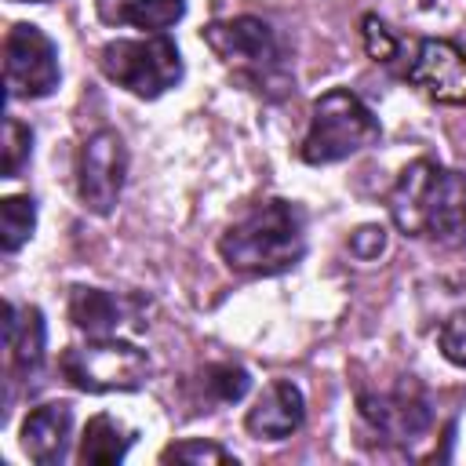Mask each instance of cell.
<instances>
[{"instance_id": "30bf717a", "label": "cell", "mask_w": 466, "mask_h": 466, "mask_svg": "<svg viewBox=\"0 0 466 466\" xmlns=\"http://www.w3.org/2000/svg\"><path fill=\"white\" fill-rule=\"evenodd\" d=\"M404 76L441 106H466V51L451 40L426 36L415 44Z\"/></svg>"}, {"instance_id": "cb8c5ba5", "label": "cell", "mask_w": 466, "mask_h": 466, "mask_svg": "<svg viewBox=\"0 0 466 466\" xmlns=\"http://www.w3.org/2000/svg\"><path fill=\"white\" fill-rule=\"evenodd\" d=\"M25 4H44V0H25Z\"/></svg>"}, {"instance_id": "7c38bea8", "label": "cell", "mask_w": 466, "mask_h": 466, "mask_svg": "<svg viewBox=\"0 0 466 466\" xmlns=\"http://www.w3.org/2000/svg\"><path fill=\"white\" fill-rule=\"evenodd\" d=\"M69 433H73V408L62 400L40 404L22 419V451L36 466H55L66 459Z\"/></svg>"}, {"instance_id": "277c9868", "label": "cell", "mask_w": 466, "mask_h": 466, "mask_svg": "<svg viewBox=\"0 0 466 466\" xmlns=\"http://www.w3.org/2000/svg\"><path fill=\"white\" fill-rule=\"evenodd\" d=\"M58 371L66 375L69 386L84 393H127L149 379L153 364L146 350L113 335H98L95 342L69 346L58 357Z\"/></svg>"}, {"instance_id": "3957f363", "label": "cell", "mask_w": 466, "mask_h": 466, "mask_svg": "<svg viewBox=\"0 0 466 466\" xmlns=\"http://www.w3.org/2000/svg\"><path fill=\"white\" fill-rule=\"evenodd\" d=\"M379 120L375 113L350 91V87H331L313 102L309 127L302 135V160L320 167V164H339L364 146L379 142Z\"/></svg>"}, {"instance_id": "8992f818", "label": "cell", "mask_w": 466, "mask_h": 466, "mask_svg": "<svg viewBox=\"0 0 466 466\" xmlns=\"http://www.w3.org/2000/svg\"><path fill=\"white\" fill-rule=\"evenodd\" d=\"M200 36L237 76L251 80L255 87L284 84V51L269 22L255 15H237L226 22H211Z\"/></svg>"}, {"instance_id": "ac0fdd59", "label": "cell", "mask_w": 466, "mask_h": 466, "mask_svg": "<svg viewBox=\"0 0 466 466\" xmlns=\"http://www.w3.org/2000/svg\"><path fill=\"white\" fill-rule=\"evenodd\" d=\"M251 386V375L240 364H211L200 371V390L208 397V404H237Z\"/></svg>"}, {"instance_id": "5b68a950", "label": "cell", "mask_w": 466, "mask_h": 466, "mask_svg": "<svg viewBox=\"0 0 466 466\" xmlns=\"http://www.w3.org/2000/svg\"><path fill=\"white\" fill-rule=\"evenodd\" d=\"M98 66L116 87L138 98H160L182 80V55L164 33L138 40H109L98 51Z\"/></svg>"}, {"instance_id": "603a6c76", "label": "cell", "mask_w": 466, "mask_h": 466, "mask_svg": "<svg viewBox=\"0 0 466 466\" xmlns=\"http://www.w3.org/2000/svg\"><path fill=\"white\" fill-rule=\"evenodd\" d=\"M382 248H386V229L382 226H360L353 237H350V251L357 255V258H379L382 255Z\"/></svg>"}, {"instance_id": "4fadbf2b", "label": "cell", "mask_w": 466, "mask_h": 466, "mask_svg": "<svg viewBox=\"0 0 466 466\" xmlns=\"http://www.w3.org/2000/svg\"><path fill=\"white\" fill-rule=\"evenodd\" d=\"M4 342H7L15 371L33 375L44 364V346H47L44 313L36 306L18 309L15 302H4Z\"/></svg>"}, {"instance_id": "ffe728a7", "label": "cell", "mask_w": 466, "mask_h": 466, "mask_svg": "<svg viewBox=\"0 0 466 466\" xmlns=\"http://www.w3.org/2000/svg\"><path fill=\"white\" fill-rule=\"evenodd\" d=\"M160 462H237L233 451L211 441H178L160 451Z\"/></svg>"}, {"instance_id": "7402d4cb", "label": "cell", "mask_w": 466, "mask_h": 466, "mask_svg": "<svg viewBox=\"0 0 466 466\" xmlns=\"http://www.w3.org/2000/svg\"><path fill=\"white\" fill-rule=\"evenodd\" d=\"M364 29V47H368V55L375 58V62H393L397 58V51H400V44H397V36L386 29V22H379L375 15H364V22H360Z\"/></svg>"}, {"instance_id": "44dd1931", "label": "cell", "mask_w": 466, "mask_h": 466, "mask_svg": "<svg viewBox=\"0 0 466 466\" xmlns=\"http://www.w3.org/2000/svg\"><path fill=\"white\" fill-rule=\"evenodd\" d=\"M437 342H441V353H444L451 364L466 368V309H455V313L441 324Z\"/></svg>"}, {"instance_id": "52a82bcc", "label": "cell", "mask_w": 466, "mask_h": 466, "mask_svg": "<svg viewBox=\"0 0 466 466\" xmlns=\"http://www.w3.org/2000/svg\"><path fill=\"white\" fill-rule=\"evenodd\" d=\"M58 47L33 22H15L4 36V84L11 98H47L58 87Z\"/></svg>"}, {"instance_id": "9c48e42d", "label": "cell", "mask_w": 466, "mask_h": 466, "mask_svg": "<svg viewBox=\"0 0 466 466\" xmlns=\"http://www.w3.org/2000/svg\"><path fill=\"white\" fill-rule=\"evenodd\" d=\"M124 175H127L124 138L109 127L87 135L76 153V193H80L84 208L95 215H109L120 200Z\"/></svg>"}, {"instance_id": "ba28073f", "label": "cell", "mask_w": 466, "mask_h": 466, "mask_svg": "<svg viewBox=\"0 0 466 466\" xmlns=\"http://www.w3.org/2000/svg\"><path fill=\"white\" fill-rule=\"evenodd\" d=\"M360 419L375 433V441L393 444V448H411L415 441L430 433L433 408H430V397L415 382H400L393 390L360 393Z\"/></svg>"}, {"instance_id": "7a4b0ae2", "label": "cell", "mask_w": 466, "mask_h": 466, "mask_svg": "<svg viewBox=\"0 0 466 466\" xmlns=\"http://www.w3.org/2000/svg\"><path fill=\"white\" fill-rule=\"evenodd\" d=\"M218 255L244 277L288 273L306 255V218L291 200H262L218 237Z\"/></svg>"}, {"instance_id": "9a60e30c", "label": "cell", "mask_w": 466, "mask_h": 466, "mask_svg": "<svg viewBox=\"0 0 466 466\" xmlns=\"http://www.w3.org/2000/svg\"><path fill=\"white\" fill-rule=\"evenodd\" d=\"M98 18L106 25H135V29H167L186 15V0H95Z\"/></svg>"}, {"instance_id": "6da1fadb", "label": "cell", "mask_w": 466, "mask_h": 466, "mask_svg": "<svg viewBox=\"0 0 466 466\" xmlns=\"http://www.w3.org/2000/svg\"><path fill=\"white\" fill-rule=\"evenodd\" d=\"M390 215L404 237L437 244L466 240V175L426 157L411 160L390 189Z\"/></svg>"}, {"instance_id": "e0dca14e", "label": "cell", "mask_w": 466, "mask_h": 466, "mask_svg": "<svg viewBox=\"0 0 466 466\" xmlns=\"http://www.w3.org/2000/svg\"><path fill=\"white\" fill-rule=\"evenodd\" d=\"M36 226V200L33 197H4L0 200V248L15 255Z\"/></svg>"}, {"instance_id": "d6986e66", "label": "cell", "mask_w": 466, "mask_h": 466, "mask_svg": "<svg viewBox=\"0 0 466 466\" xmlns=\"http://www.w3.org/2000/svg\"><path fill=\"white\" fill-rule=\"evenodd\" d=\"M29 153H33V131L22 120L7 116L4 120V178L22 175V167L29 164Z\"/></svg>"}, {"instance_id": "8fae6325", "label": "cell", "mask_w": 466, "mask_h": 466, "mask_svg": "<svg viewBox=\"0 0 466 466\" xmlns=\"http://www.w3.org/2000/svg\"><path fill=\"white\" fill-rule=\"evenodd\" d=\"M306 419V400H302V390L288 379H277L269 382L258 400L248 408V433L258 437V441H284L291 437Z\"/></svg>"}, {"instance_id": "2e32d148", "label": "cell", "mask_w": 466, "mask_h": 466, "mask_svg": "<svg viewBox=\"0 0 466 466\" xmlns=\"http://www.w3.org/2000/svg\"><path fill=\"white\" fill-rule=\"evenodd\" d=\"M131 441H135V433L124 430L113 415H95V419H87V426H84L76 459L87 462V466H113V462H120V459L127 455Z\"/></svg>"}, {"instance_id": "5bb4252c", "label": "cell", "mask_w": 466, "mask_h": 466, "mask_svg": "<svg viewBox=\"0 0 466 466\" xmlns=\"http://www.w3.org/2000/svg\"><path fill=\"white\" fill-rule=\"evenodd\" d=\"M69 320L87 335H113L127 320V302L113 291L76 284L69 291Z\"/></svg>"}, {"instance_id": "d4e9b609", "label": "cell", "mask_w": 466, "mask_h": 466, "mask_svg": "<svg viewBox=\"0 0 466 466\" xmlns=\"http://www.w3.org/2000/svg\"><path fill=\"white\" fill-rule=\"evenodd\" d=\"M426 4H433V0H426Z\"/></svg>"}]
</instances>
